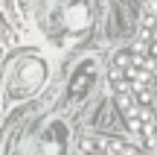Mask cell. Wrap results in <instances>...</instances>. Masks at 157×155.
<instances>
[{"mask_svg":"<svg viewBox=\"0 0 157 155\" xmlns=\"http://www.w3.org/2000/svg\"><path fill=\"white\" fill-rule=\"evenodd\" d=\"M47 76H50V62L38 53H26L21 56L6 73V88H3V100L6 105L23 103V100L35 97L44 88Z\"/></svg>","mask_w":157,"mask_h":155,"instance_id":"obj_1","label":"cell"},{"mask_svg":"<svg viewBox=\"0 0 157 155\" xmlns=\"http://www.w3.org/2000/svg\"><path fill=\"white\" fill-rule=\"evenodd\" d=\"M64 21H67V27L73 29V32H82V29L87 27V9H84V3L70 6L67 15H64Z\"/></svg>","mask_w":157,"mask_h":155,"instance_id":"obj_2","label":"cell"}]
</instances>
